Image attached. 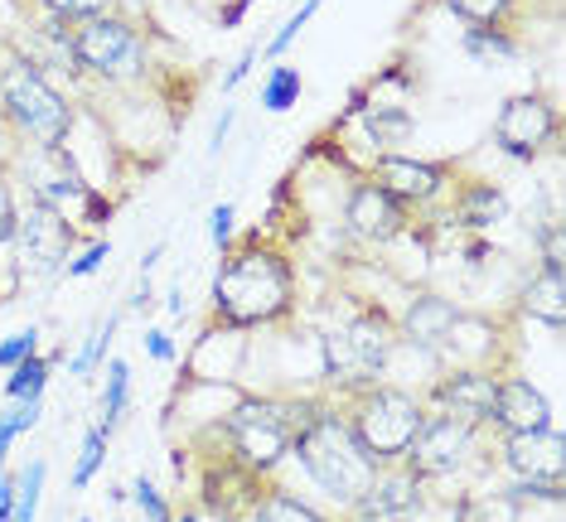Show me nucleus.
I'll use <instances>...</instances> for the list:
<instances>
[{
    "instance_id": "obj_1",
    "label": "nucleus",
    "mask_w": 566,
    "mask_h": 522,
    "mask_svg": "<svg viewBox=\"0 0 566 522\" xmlns=\"http://www.w3.org/2000/svg\"><path fill=\"white\" fill-rule=\"evenodd\" d=\"M209 300H213V324H223L228 334L276 329L295 315V266L276 242L252 233L248 242L223 252Z\"/></svg>"
},
{
    "instance_id": "obj_2",
    "label": "nucleus",
    "mask_w": 566,
    "mask_h": 522,
    "mask_svg": "<svg viewBox=\"0 0 566 522\" xmlns=\"http://www.w3.org/2000/svg\"><path fill=\"white\" fill-rule=\"evenodd\" d=\"M329 397V392H325ZM325 397H276V392H242L228 406V416H218L213 436L223 440L228 460L252 469L256 479H272L281 465L291 460V440L311 416L325 406Z\"/></svg>"
},
{
    "instance_id": "obj_3",
    "label": "nucleus",
    "mask_w": 566,
    "mask_h": 522,
    "mask_svg": "<svg viewBox=\"0 0 566 522\" xmlns=\"http://www.w3.org/2000/svg\"><path fill=\"white\" fill-rule=\"evenodd\" d=\"M291 460L301 465V475L315 483L319 499H325L329 508H339V513L368 489L373 469H378L368 460L364 445H358V436L349 430V422H344V412H339L334 397H325V406L295 430Z\"/></svg>"
},
{
    "instance_id": "obj_4",
    "label": "nucleus",
    "mask_w": 566,
    "mask_h": 522,
    "mask_svg": "<svg viewBox=\"0 0 566 522\" xmlns=\"http://www.w3.org/2000/svg\"><path fill=\"white\" fill-rule=\"evenodd\" d=\"M397 349V324L378 300L354 305L349 315H339L325 334H319V377H325L329 397H349L358 387L388 377Z\"/></svg>"
},
{
    "instance_id": "obj_5",
    "label": "nucleus",
    "mask_w": 566,
    "mask_h": 522,
    "mask_svg": "<svg viewBox=\"0 0 566 522\" xmlns=\"http://www.w3.org/2000/svg\"><path fill=\"white\" fill-rule=\"evenodd\" d=\"M0 117L20 146H69L78 107L15 44H0Z\"/></svg>"
},
{
    "instance_id": "obj_6",
    "label": "nucleus",
    "mask_w": 566,
    "mask_h": 522,
    "mask_svg": "<svg viewBox=\"0 0 566 522\" xmlns=\"http://www.w3.org/2000/svg\"><path fill=\"white\" fill-rule=\"evenodd\" d=\"M334 402H339L344 422H349V430L368 450L373 465H402L407 445L417 440L421 422H427L421 392L402 387V382H373V387H358Z\"/></svg>"
},
{
    "instance_id": "obj_7",
    "label": "nucleus",
    "mask_w": 566,
    "mask_h": 522,
    "mask_svg": "<svg viewBox=\"0 0 566 522\" xmlns=\"http://www.w3.org/2000/svg\"><path fill=\"white\" fill-rule=\"evenodd\" d=\"M73 63H78V78H93L107 87L140 83L150 68V44L136 20L112 10V15H93L73 24Z\"/></svg>"
},
{
    "instance_id": "obj_8",
    "label": "nucleus",
    "mask_w": 566,
    "mask_h": 522,
    "mask_svg": "<svg viewBox=\"0 0 566 522\" xmlns=\"http://www.w3.org/2000/svg\"><path fill=\"white\" fill-rule=\"evenodd\" d=\"M484 430H474L465 422H455V416H441V412H427V422H421L417 440L407 445L402 455V469L407 475H417L421 483H446V479H465L470 469H480V440Z\"/></svg>"
},
{
    "instance_id": "obj_9",
    "label": "nucleus",
    "mask_w": 566,
    "mask_h": 522,
    "mask_svg": "<svg viewBox=\"0 0 566 522\" xmlns=\"http://www.w3.org/2000/svg\"><path fill=\"white\" fill-rule=\"evenodd\" d=\"M10 174H15V189L24 199L63 213L69 223H78V209H83L87 189H93V180L78 170L69 146H20Z\"/></svg>"
},
{
    "instance_id": "obj_10",
    "label": "nucleus",
    "mask_w": 566,
    "mask_h": 522,
    "mask_svg": "<svg viewBox=\"0 0 566 522\" xmlns=\"http://www.w3.org/2000/svg\"><path fill=\"white\" fill-rule=\"evenodd\" d=\"M562 136V111L557 102H552L547 93H518L509 97L504 107H499L494 117V146L499 156L518 160V164H533L543 160L552 146H557Z\"/></svg>"
},
{
    "instance_id": "obj_11",
    "label": "nucleus",
    "mask_w": 566,
    "mask_h": 522,
    "mask_svg": "<svg viewBox=\"0 0 566 522\" xmlns=\"http://www.w3.org/2000/svg\"><path fill=\"white\" fill-rule=\"evenodd\" d=\"M455 174L460 170L450 160H417V156H402V150H388V156H373L364 180H373L382 194H392L407 213H431L436 203H446Z\"/></svg>"
},
{
    "instance_id": "obj_12",
    "label": "nucleus",
    "mask_w": 566,
    "mask_h": 522,
    "mask_svg": "<svg viewBox=\"0 0 566 522\" xmlns=\"http://www.w3.org/2000/svg\"><path fill=\"white\" fill-rule=\"evenodd\" d=\"M15 257L24 271L34 276H59L69 257L78 252V223H69L63 213L44 209V203L20 194V213H15V237H10Z\"/></svg>"
},
{
    "instance_id": "obj_13",
    "label": "nucleus",
    "mask_w": 566,
    "mask_h": 522,
    "mask_svg": "<svg viewBox=\"0 0 566 522\" xmlns=\"http://www.w3.org/2000/svg\"><path fill=\"white\" fill-rule=\"evenodd\" d=\"M499 373H504V367H441V373L427 382L421 402H427V412H441L474 430H489L494 397H499Z\"/></svg>"
},
{
    "instance_id": "obj_14",
    "label": "nucleus",
    "mask_w": 566,
    "mask_h": 522,
    "mask_svg": "<svg viewBox=\"0 0 566 522\" xmlns=\"http://www.w3.org/2000/svg\"><path fill=\"white\" fill-rule=\"evenodd\" d=\"M436 367H513L509 363V320L484 310H460L446 339L436 343Z\"/></svg>"
},
{
    "instance_id": "obj_15",
    "label": "nucleus",
    "mask_w": 566,
    "mask_h": 522,
    "mask_svg": "<svg viewBox=\"0 0 566 522\" xmlns=\"http://www.w3.org/2000/svg\"><path fill=\"white\" fill-rule=\"evenodd\" d=\"M427 508V483L407 475L402 465H378L368 479V489L344 508L349 522H417Z\"/></svg>"
},
{
    "instance_id": "obj_16",
    "label": "nucleus",
    "mask_w": 566,
    "mask_h": 522,
    "mask_svg": "<svg viewBox=\"0 0 566 522\" xmlns=\"http://www.w3.org/2000/svg\"><path fill=\"white\" fill-rule=\"evenodd\" d=\"M344 233L364 247H392L397 237L411 233V213L392 194H382L373 180L358 174L349 199H344Z\"/></svg>"
},
{
    "instance_id": "obj_17",
    "label": "nucleus",
    "mask_w": 566,
    "mask_h": 522,
    "mask_svg": "<svg viewBox=\"0 0 566 522\" xmlns=\"http://www.w3.org/2000/svg\"><path fill=\"white\" fill-rule=\"evenodd\" d=\"M499 469L518 483H566V440L557 426L499 436Z\"/></svg>"
},
{
    "instance_id": "obj_18",
    "label": "nucleus",
    "mask_w": 566,
    "mask_h": 522,
    "mask_svg": "<svg viewBox=\"0 0 566 522\" xmlns=\"http://www.w3.org/2000/svg\"><path fill=\"white\" fill-rule=\"evenodd\" d=\"M509 213H513V203L504 194V184L484 180V174H470V180L455 174V184H450V194H446V223L455 227L460 237L494 233L499 223H509Z\"/></svg>"
},
{
    "instance_id": "obj_19",
    "label": "nucleus",
    "mask_w": 566,
    "mask_h": 522,
    "mask_svg": "<svg viewBox=\"0 0 566 522\" xmlns=\"http://www.w3.org/2000/svg\"><path fill=\"white\" fill-rule=\"evenodd\" d=\"M543 426H552L547 392L537 387L533 377H523L518 367H504V373H499V397H494L489 430H494V436H518V430H543Z\"/></svg>"
},
{
    "instance_id": "obj_20",
    "label": "nucleus",
    "mask_w": 566,
    "mask_h": 522,
    "mask_svg": "<svg viewBox=\"0 0 566 522\" xmlns=\"http://www.w3.org/2000/svg\"><path fill=\"white\" fill-rule=\"evenodd\" d=\"M266 479H256L252 469H242L238 460H228V455H213L209 469H203L199 479V513L203 518H223V522H242V513L252 508V499L262 493Z\"/></svg>"
},
{
    "instance_id": "obj_21",
    "label": "nucleus",
    "mask_w": 566,
    "mask_h": 522,
    "mask_svg": "<svg viewBox=\"0 0 566 522\" xmlns=\"http://www.w3.org/2000/svg\"><path fill=\"white\" fill-rule=\"evenodd\" d=\"M455 315H460V305L441 296V290H411L407 305L392 315V324H397V339L411 343V349H436V343L446 339V329L455 324Z\"/></svg>"
},
{
    "instance_id": "obj_22",
    "label": "nucleus",
    "mask_w": 566,
    "mask_h": 522,
    "mask_svg": "<svg viewBox=\"0 0 566 522\" xmlns=\"http://www.w3.org/2000/svg\"><path fill=\"white\" fill-rule=\"evenodd\" d=\"M513 310L533 324H547V329H562L566 320V281H562V266H537L533 276L518 286V305Z\"/></svg>"
},
{
    "instance_id": "obj_23",
    "label": "nucleus",
    "mask_w": 566,
    "mask_h": 522,
    "mask_svg": "<svg viewBox=\"0 0 566 522\" xmlns=\"http://www.w3.org/2000/svg\"><path fill=\"white\" fill-rule=\"evenodd\" d=\"M354 121L364 126L368 146L378 150V156H388V150L407 146V141H411V131H417V117H411L407 102H373V97H368V107L358 111Z\"/></svg>"
},
{
    "instance_id": "obj_24",
    "label": "nucleus",
    "mask_w": 566,
    "mask_h": 522,
    "mask_svg": "<svg viewBox=\"0 0 566 522\" xmlns=\"http://www.w3.org/2000/svg\"><path fill=\"white\" fill-rule=\"evenodd\" d=\"M242 522H334V518L319 513V508L311 499H301V493L281 489V483H262V493L252 499Z\"/></svg>"
},
{
    "instance_id": "obj_25",
    "label": "nucleus",
    "mask_w": 566,
    "mask_h": 522,
    "mask_svg": "<svg viewBox=\"0 0 566 522\" xmlns=\"http://www.w3.org/2000/svg\"><path fill=\"white\" fill-rule=\"evenodd\" d=\"M465 30H513L523 15V0H441Z\"/></svg>"
},
{
    "instance_id": "obj_26",
    "label": "nucleus",
    "mask_w": 566,
    "mask_h": 522,
    "mask_svg": "<svg viewBox=\"0 0 566 522\" xmlns=\"http://www.w3.org/2000/svg\"><path fill=\"white\" fill-rule=\"evenodd\" d=\"M460 49H465L470 63H480V68H494V63H513L523 58L527 49L513 30H460Z\"/></svg>"
},
{
    "instance_id": "obj_27",
    "label": "nucleus",
    "mask_w": 566,
    "mask_h": 522,
    "mask_svg": "<svg viewBox=\"0 0 566 522\" xmlns=\"http://www.w3.org/2000/svg\"><path fill=\"white\" fill-rule=\"evenodd\" d=\"M59 353H30L24 363H15L6 373V402H30V397H44L49 387V373H54Z\"/></svg>"
},
{
    "instance_id": "obj_28",
    "label": "nucleus",
    "mask_w": 566,
    "mask_h": 522,
    "mask_svg": "<svg viewBox=\"0 0 566 522\" xmlns=\"http://www.w3.org/2000/svg\"><path fill=\"white\" fill-rule=\"evenodd\" d=\"M301 93H305V78H301V68H291L286 58L281 63H272L266 68V78H262V111H272V117H281V111H291L295 102H301Z\"/></svg>"
},
{
    "instance_id": "obj_29",
    "label": "nucleus",
    "mask_w": 566,
    "mask_h": 522,
    "mask_svg": "<svg viewBox=\"0 0 566 522\" xmlns=\"http://www.w3.org/2000/svg\"><path fill=\"white\" fill-rule=\"evenodd\" d=\"M126 406H132V363H126V359H107V387H102V422H97L107 436L122 426Z\"/></svg>"
},
{
    "instance_id": "obj_30",
    "label": "nucleus",
    "mask_w": 566,
    "mask_h": 522,
    "mask_svg": "<svg viewBox=\"0 0 566 522\" xmlns=\"http://www.w3.org/2000/svg\"><path fill=\"white\" fill-rule=\"evenodd\" d=\"M117 324H122V315H107V324L93 329V339L83 343V353H73V359H69V377H93L97 367L107 363L112 339H117Z\"/></svg>"
},
{
    "instance_id": "obj_31",
    "label": "nucleus",
    "mask_w": 566,
    "mask_h": 522,
    "mask_svg": "<svg viewBox=\"0 0 566 522\" xmlns=\"http://www.w3.org/2000/svg\"><path fill=\"white\" fill-rule=\"evenodd\" d=\"M107 445H112V436H107L102 426H87V430H83L78 465H73V489H87V483L102 475V465H107Z\"/></svg>"
},
{
    "instance_id": "obj_32",
    "label": "nucleus",
    "mask_w": 566,
    "mask_h": 522,
    "mask_svg": "<svg viewBox=\"0 0 566 522\" xmlns=\"http://www.w3.org/2000/svg\"><path fill=\"white\" fill-rule=\"evenodd\" d=\"M117 6H122V0H30L34 15H54L63 24H83L93 15H112Z\"/></svg>"
},
{
    "instance_id": "obj_33",
    "label": "nucleus",
    "mask_w": 566,
    "mask_h": 522,
    "mask_svg": "<svg viewBox=\"0 0 566 522\" xmlns=\"http://www.w3.org/2000/svg\"><path fill=\"white\" fill-rule=\"evenodd\" d=\"M44 479H49V465L44 460H30V465L20 469V483H15V522H40Z\"/></svg>"
},
{
    "instance_id": "obj_34",
    "label": "nucleus",
    "mask_w": 566,
    "mask_h": 522,
    "mask_svg": "<svg viewBox=\"0 0 566 522\" xmlns=\"http://www.w3.org/2000/svg\"><path fill=\"white\" fill-rule=\"evenodd\" d=\"M319 6H325V0H301V10H291V20L281 24V30L272 34V40H266V49H262L266 63H281V58H286V49H291V44L305 34V24H311V20L319 15Z\"/></svg>"
},
{
    "instance_id": "obj_35",
    "label": "nucleus",
    "mask_w": 566,
    "mask_h": 522,
    "mask_svg": "<svg viewBox=\"0 0 566 522\" xmlns=\"http://www.w3.org/2000/svg\"><path fill=\"white\" fill-rule=\"evenodd\" d=\"M107 262H112V242H107V237H93L87 247H78V252L69 257L63 276H69V281H83V276H97Z\"/></svg>"
},
{
    "instance_id": "obj_36",
    "label": "nucleus",
    "mask_w": 566,
    "mask_h": 522,
    "mask_svg": "<svg viewBox=\"0 0 566 522\" xmlns=\"http://www.w3.org/2000/svg\"><path fill=\"white\" fill-rule=\"evenodd\" d=\"M126 499L140 508V518H146V522H175V508L165 503V493L150 479H136L132 489H126Z\"/></svg>"
},
{
    "instance_id": "obj_37",
    "label": "nucleus",
    "mask_w": 566,
    "mask_h": 522,
    "mask_svg": "<svg viewBox=\"0 0 566 522\" xmlns=\"http://www.w3.org/2000/svg\"><path fill=\"white\" fill-rule=\"evenodd\" d=\"M30 353H40V324L30 329H15L10 339H0V373H10L15 363H24Z\"/></svg>"
},
{
    "instance_id": "obj_38",
    "label": "nucleus",
    "mask_w": 566,
    "mask_h": 522,
    "mask_svg": "<svg viewBox=\"0 0 566 522\" xmlns=\"http://www.w3.org/2000/svg\"><path fill=\"white\" fill-rule=\"evenodd\" d=\"M15 213H20L15 174L0 170V247H10V237H15Z\"/></svg>"
},
{
    "instance_id": "obj_39",
    "label": "nucleus",
    "mask_w": 566,
    "mask_h": 522,
    "mask_svg": "<svg viewBox=\"0 0 566 522\" xmlns=\"http://www.w3.org/2000/svg\"><path fill=\"white\" fill-rule=\"evenodd\" d=\"M233 223H238L233 203H213V213H209V242H213L218 252L233 247Z\"/></svg>"
},
{
    "instance_id": "obj_40",
    "label": "nucleus",
    "mask_w": 566,
    "mask_h": 522,
    "mask_svg": "<svg viewBox=\"0 0 566 522\" xmlns=\"http://www.w3.org/2000/svg\"><path fill=\"white\" fill-rule=\"evenodd\" d=\"M112 213H117V203L102 194V184H93V189H87V199H83V209H78V223L102 227V223H112Z\"/></svg>"
},
{
    "instance_id": "obj_41",
    "label": "nucleus",
    "mask_w": 566,
    "mask_h": 522,
    "mask_svg": "<svg viewBox=\"0 0 566 522\" xmlns=\"http://www.w3.org/2000/svg\"><path fill=\"white\" fill-rule=\"evenodd\" d=\"M537 247H543V266H562V223L547 219L543 227H537Z\"/></svg>"
},
{
    "instance_id": "obj_42",
    "label": "nucleus",
    "mask_w": 566,
    "mask_h": 522,
    "mask_svg": "<svg viewBox=\"0 0 566 522\" xmlns=\"http://www.w3.org/2000/svg\"><path fill=\"white\" fill-rule=\"evenodd\" d=\"M140 343H146V353H150L156 363H175V359H179L170 329H146V339H140Z\"/></svg>"
},
{
    "instance_id": "obj_43",
    "label": "nucleus",
    "mask_w": 566,
    "mask_h": 522,
    "mask_svg": "<svg viewBox=\"0 0 566 522\" xmlns=\"http://www.w3.org/2000/svg\"><path fill=\"white\" fill-rule=\"evenodd\" d=\"M256 58H262V49H242V54H238V63H233V68H228V78H223V93H233V87L242 83V78H248V73H252V63Z\"/></svg>"
},
{
    "instance_id": "obj_44",
    "label": "nucleus",
    "mask_w": 566,
    "mask_h": 522,
    "mask_svg": "<svg viewBox=\"0 0 566 522\" xmlns=\"http://www.w3.org/2000/svg\"><path fill=\"white\" fill-rule=\"evenodd\" d=\"M15 483H20V475L0 469V522H15Z\"/></svg>"
},
{
    "instance_id": "obj_45",
    "label": "nucleus",
    "mask_w": 566,
    "mask_h": 522,
    "mask_svg": "<svg viewBox=\"0 0 566 522\" xmlns=\"http://www.w3.org/2000/svg\"><path fill=\"white\" fill-rule=\"evenodd\" d=\"M248 10H252V0H228V6L218 10V24H223V30H238V24L248 20Z\"/></svg>"
},
{
    "instance_id": "obj_46",
    "label": "nucleus",
    "mask_w": 566,
    "mask_h": 522,
    "mask_svg": "<svg viewBox=\"0 0 566 522\" xmlns=\"http://www.w3.org/2000/svg\"><path fill=\"white\" fill-rule=\"evenodd\" d=\"M15 156H20V141H15V131L6 126V117H0V170H10Z\"/></svg>"
},
{
    "instance_id": "obj_47",
    "label": "nucleus",
    "mask_w": 566,
    "mask_h": 522,
    "mask_svg": "<svg viewBox=\"0 0 566 522\" xmlns=\"http://www.w3.org/2000/svg\"><path fill=\"white\" fill-rule=\"evenodd\" d=\"M233 121H238V111H233V107H223V117L213 121V136H209V150H213V156H218V150H223L228 131H233Z\"/></svg>"
},
{
    "instance_id": "obj_48",
    "label": "nucleus",
    "mask_w": 566,
    "mask_h": 522,
    "mask_svg": "<svg viewBox=\"0 0 566 522\" xmlns=\"http://www.w3.org/2000/svg\"><path fill=\"white\" fill-rule=\"evenodd\" d=\"M465 257H470V266H484L489 257H494V242L489 237H465Z\"/></svg>"
},
{
    "instance_id": "obj_49",
    "label": "nucleus",
    "mask_w": 566,
    "mask_h": 522,
    "mask_svg": "<svg viewBox=\"0 0 566 522\" xmlns=\"http://www.w3.org/2000/svg\"><path fill=\"white\" fill-rule=\"evenodd\" d=\"M165 257V242H156V247H150L146 252V257H140V276H150V271H156V262Z\"/></svg>"
},
{
    "instance_id": "obj_50",
    "label": "nucleus",
    "mask_w": 566,
    "mask_h": 522,
    "mask_svg": "<svg viewBox=\"0 0 566 522\" xmlns=\"http://www.w3.org/2000/svg\"><path fill=\"white\" fill-rule=\"evenodd\" d=\"M165 310H170V315H175V320H179V315H185V300H179V286L170 290V296H165Z\"/></svg>"
},
{
    "instance_id": "obj_51",
    "label": "nucleus",
    "mask_w": 566,
    "mask_h": 522,
    "mask_svg": "<svg viewBox=\"0 0 566 522\" xmlns=\"http://www.w3.org/2000/svg\"><path fill=\"white\" fill-rule=\"evenodd\" d=\"M175 522H209V518H203L199 508H185V513H175Z\"/></svg>"
},
{
    "instance_id": "obj_52",
    "label": "nucleus",
    "mask_w": 566,
    "mask_h": 522,
    "mask_svg": "<svg viewBox=\"0 0 566 522\" xmlns=\"http://www.w3.org/2000/svg\"><path fill=\"white\" fill-rule=\"evenodd\" d=\"M6 460H10V440H0V469H6Z\"/></svg>"
},
{
    "instance_id": "obj_53",
    "label": "nucleus",
    "mask_w": 566,
    "mask_h": 522,
    "mask_svg": "<svg viewBox=\"0 0 566 522\" xmlns=\"http://www.w3.org/2000/svg\"><path fill=\"white\" fill-rule=\"evenodd\" d=\"M78 522H93V518H78Z\"/></svg>"
}]
</instances>
